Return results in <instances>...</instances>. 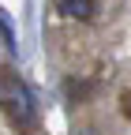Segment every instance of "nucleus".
Wrapping results in <instances>:
<instances>
[{"label": "nucleus", "instance_id": "nucleus-1", "mask_svg": "<svg viewBox=\"0 0 131 135\" xmlns=\"http://www.w3.org/2000/svg\"><path fill=\"white\" fill-rule=\"evenodd\" d=\"M0 105H4L11 116H19V124L34 120V98H30V90L23 86V79L11 75V71H0Z\"/></svg>", "mask_w": 131, "mask_h": 135}, {"label": "nucleus", "instance_id": "nucleus-2", "mask_svg": "<svg viewBox=\"0 0 131 135\" xmlns=\"http://www.w3.org/2000/svg\"><path fill=\"white\" fill-rule=\"evenodd\" d=\"M60 15H68L75 23H90L97 15V4L94 0H60Z\"/></svg>", "mask_w": 131, "mask_h": 135}, {"label": "nucleus", "instance_id": "nucleus-3", "mask_svg": "<svg viewBox=\"0 0 131 135\" xmlns=\"http://www.w3.org/2000/svg\"><path fill=\"white\" fill-rule=\"evenodd\" d=\"M79 135H97V131H90V128H86V131H79Z\"/></svg>", "mask_w": 131, "mask_h": 135}]
</instances>
